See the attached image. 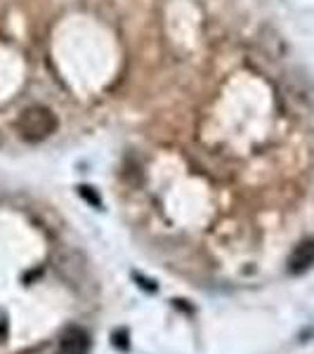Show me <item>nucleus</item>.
<instances>
[{"mask_svg":"<svg viewBox=\"0 0 314 354\" xmlns=\"http://www.w3.org/2000/svg\"><path fill=\"white\" fill-rule=\"evenodd\" d=\"M90 352V335L83 328H68L59 340L55 354H88Z\"/></svg>","mask_w":314,"mask_h":354,"instance_id":"3","label":"nucleus"},{"mask_svg":"<svg viewBox=\"0 0 314 354\" xmlns=\"http://www.w3.org/2000/svg\"><path fill=\"white\" fill-rule=\"evenodd\" d=\"M314 265V239H305L302 243H298L293 248L288 258V272L290 274H305Z\"/></svg>","mask_w":314,"mask_h":354,"instance_id":"2","label":"nucleus"},{"mask_svg":"<svg viewBox=\"0 0 314 354\" xmlns=\"http://www.w3.org/2000/svg\"><path fill=\"white\" fill-rule=\"evenodd\" d=\"M57 116L43 104H31L17 118V133L26 142H43L57 130Z\"/></svg>","mask_w":314,"mask_h":354,"instance_id":"1","label":"nucleus"}]
</instances>
